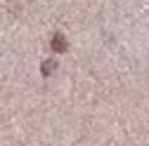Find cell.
Returning a JSON list of instances; mask_svg holds the SVG:
<instances>
[{"mask_svg": "<svg viewBox=\"0 0 149 146\" xmlns=\"http://www.w3.org/2000/svg\"><path fill=\"white\" fill-rule=\"evenodd\" d=\"M52 50H54V52H64V50H66V40L62 38L59 33L52 38Z\"/></svg>", "mask_w": 149, "mask_h": 146, "instance_id": "cell-1", "label": "cell"}]
</instances>
